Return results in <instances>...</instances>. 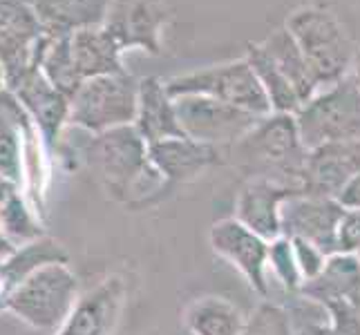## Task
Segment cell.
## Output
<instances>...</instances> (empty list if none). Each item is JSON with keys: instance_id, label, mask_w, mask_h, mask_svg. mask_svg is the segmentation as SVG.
Segmentation results:
<instances>
[{"instance_id": "3957f363", "label": "cell", "mask_w": 360, "mask_h": 335, "mask_svg": "<svg viewBox=\"0 0 360 335\" xmlns=\"http://www.w3.org/2000/svg\"><path fill=\"white\" fill-rule=\"evenodd\" d=\"M284 27L300 47L318 90L354 72L360 47H356L349 29L331 9L320 5L300 7L287 18Z\"/></svg>"}, {"instance_id": "4dcf8cb0", "label": "cell", "mask_w": 360, "mask_h": 335, "mask_svg": "<svg viewBox=\"0 0 360 335\" xmlns=\"http://www.w3.org/2000/svg\"><path fill=\"white\" fill-rule=\"evenodd\" d=\"M293 242V251H295V259H297V266H300V272H302V280L304 284L311 282L318 272L325 268L329 255H325L320 251L318 246L309 244L304 239H291ZM302 284V287H304Z\"/></svg>"}, {"instance_id": "7402d4cb", "label": "cell", "mask_w": 360, "mask_h": 335, "mask_svg": "<svg viewBox=\"0 0 360 335\" xmlns=\"http://www.w3.org/2000/svg\"><path fill=\"white\" fill-rule=\"evenodd\" d=\"M184 324L193 335H240L244 313L226 297L204 295L184 308Z\"/></svg>"}, {"instance_id": "e575fe53", "label": "cell", "mask_w": 360, "mask_h": 335, "mask_svg": "<svg viewBox=\"0 0 360 335\" xmlns=\"http://www.w3.org/2000/svg\"><path fill=\"white\" fill-rule=\"evenodd\" d=\"M354 79H356V83H358V88H360V52H358V58H356V65H354Z\"/></svg>"}, {"instance_id": "603a6c76", "label": "cell", "mask_w": 360, "mask_h": 335, "mask_svg": "<svg viewBox=\"0 0 360 335\" xmlns=\"http://www.w3.org/2000/svg\"><path fill=\"white\" fill-rule=\"evenodd\" d=\"M259 47H262L264 54L278 65V70L284 74V79L293 85V90L297 92V96H300V101L304 105L309 98L318 92V88L314 83L311 72H309V65L300 52V47L293 41L289 29L280 27L276 32H271L264 41H259Z\"/></svg>"}, {"instance_id": "9a60e30c", "label": "cell", "mask_w": 360, "mask_h": 335, "mask_svg": "<svg viewBox=\"0 0 360 335\" xmlns=\"http://www.w3.org/2000/svg\"><path fill=\"white\" fill-rule=\"evenodd\" d=\"M148 157L150 164L164 179L166 188L179 183L195 181L202 177L206 170L226 161V152L219 147L206 145L200 141H193L188 136H179V139H166L148 145Z\"/></svg>"}, {"instance_id": "484cf974", "label": "cell", "mask_w": 360, "mask_h": 335, "mask_svg": "<svg viewBox=\"0 0 360 335\" xmlns=\"http://www.w3.org/2000/svg\"><path fill=\"white\" fill-rule=\"evenodd\" d=\"M0 232L14 248L45 237L41 217L36 215L22 190H16L0 206Z\"/></svg>"}, {"instance_id": "5b68a950", "label": "cell", "mask_w": 360, "mask_h": 335, "mask_svg": "<svg viewBox=\"0 0 360 335\" xmlns=\"http://www.w3.org/2000/svg\"><path fill=\"white\" fill-rule=\"evenodd\" d=\"M293 117L307 150L360 141V88L354 74L318 90Z\"/></svg>"}, {"instance_id": "30bf717a", "label": "cell", "mask_w": 360, "mask_h": 335, "mask_svg": "<svg viewBox=\"0 0 360 335\" xmlns=\"http://www.w3.org/2000/svg\"><path fill=\"white\" fill-rule=\"evenodd\" d=\"M170 18L172 11L166 0H108L101 25L117 41L121 52L141 49L159 54Z\"/></svg>"}, {"instance_id": "f546056e", "label": "cell", "mask_w": 360, "mask_h": 335, "mask_svg": "<svg viewBox=\"0 0 360 335\" xmlns=\"http://www.w3.org/2000/svg\"><path fill=\"white\" fill-rule=\"evenodd\" d=\"M240 335H293L291 317L284 306L262 300L246 317Z\"/></svg>"}, {"instance_id": "8fae6325", "label": "cell", "mask_w": 360, "mask_h": 335, "mask_svg": "<svg viewBox=\"0 0 360 335\" xmlns=\"http://www.w3.org/2000/svg\"><path fill=\"white\" fill-rule=\"evenodd\" d=\"M208 244L213 253L242 272V277L248 282L262 300L269 297V246L271 242L259 237L248 226L235 217H224L215 221L208 230Z\"/></svg>"}, {"instance_id": "e0dca14e", "label": "cell", "mask_w": 360, "mask_h": 335, "mask_svg": "<svg viewBox=\"0 0 360 335\" xmlns=\"http://www.w3.org/2000/svg\"><path fill=\"white\" fill-rule=\"evenodd\" d=\"M293 195L302 192L264 179H248L238 192L233 217L259 237L273 242L282 235V204Z\"/></svg>"}, {"instance_id": "7c38bea8", "label": "cell", "mask_w": 360, "mask_h": 335, "mask_svg": "<svg viewBox=\"0 0 360 335\" xmlns=\"http://www.w3.org/2000/svg\"><path fill=\"white\" fill-rule=\"evenodd\" d=\"M345 208L333 197L293 195L282 204V235L318 246L325 255L338 253V223Z\"/></svg>"}, {"instance_id": "83f0119b", "label": "cell", "mask_w": 360, "mask_h": 335, "mask_svg": "<svg viewBox=\"0 0 360 335\" xmlns=\"http://www.w3.org/2000/svg\"><path fill=\"white\" fill-rule=\"evenodd\" d=\"M287 313L291 317L293 335H336L329 322V311L304 295H287Z\"/></svg>"}, {"instance_id": "d590c367", "label": "cell", "mask_w": 360, "mask_h": 335, "mask_svg": "<svg viewBox=\"0 0 360 335\" xmlns=\"http://www.w3.org/2000/svg\"><path fill=\"white\" fill-rule=\"evenodd\" d=\"M5 88V72H3V67H0V90Z\"/></svg>"}, {"instance_id": "836d02e7", "label": "cell", "mask_w": 360, "mask_h": 335, "mask_svg": "<svg viewBox=\"0 0 360 335\" xmlns=\"http://www.w3.org/2000/svg\"><path fill=\"white\" fill-rule=\"evenodd\" d=\"M338 202L342 204V208H360V175L345 185L338 195Z\"/></svg>"}, {"instance_id": "9c48e42d", "label": "cell", "mask_w": 360, "mask_h": 335, "mask_svg": "<svg viewBox=\"0 0 360 335\" xmlns=\"http://www.w3.org/2000/svg\"><path fill=\"white\" fill-rule=\"evenodd\" d=\"M49 36L43 34L32 0H0V67L5 85L41 65Z\"/></svg>"}, {"instance_id": "d4e9b609", "label": "cell", "mask_w": 360, "mask_h": 335, "mask_svg": "<svg viewBox=\"0 0 360 335\" xmlns=\"http://www.w3.org/2000/svg\"><path fill=\"white\" fill-rule=\"evenodd\" d=\"M54 262H68V253L56 239L45 235V237L36 242L18 246L11 255L0 259V270H3L9 293H11L25 277L32 275L36 268H41L45 264H54Z\"/></svg>"}, {"instance_id": "4fadbf2b", "label": "cell", "mask_w": 360, "mask_h": 335, "mask_svg": "<svg viewBox=\"0 0 360 335\" xmlns=\"http://www.w3.org/2000/svg\"><path fill=\"white\" fill-rule=\"evenodd\" d=\"M5 88L16 94L20 105L30 114L36 130H39L47 152L54 155L58 136L68 126L72 98L65 96L63 92H58L54 85L45 79L41 65L22 72L18 79H14L9 85H5Z\"/></svg>"}, {"instance_id": "ba28073f", "label": "cell", "mask_w": 360, "mask_h": 335, "mask_svg": "<svg viewBox=\"0 0 360 335\" xmlns=\"http://www.w3.org/2000/svg\"><path fill=\"white\" fill-rule=\"evenodd\" d=\"M184 136L206 145L229 150L251 132L262 117L202 94L172 96Z\"/></svg>"}, {"instance_id": "ffe728a7", "label": "cell", "mask_w": 360, "mask_h": 335, "mask_svg": "<svg viewBox=\"0 0 360 335\" xmlns=\"http://www.w3.org/2000/svg\"><path fill=\"white\" fill-rule=\"evenodd\" d=\"M70 47L74 65H77L79 77L83 81L126 72L121 60V47L105 32L103 25H88V27L77 29L70 36Z\"/></svg>"}, {"instance_id": "cb8c5ba5", "label": "cell", "mask_w": 360, "mask_h": 335, "mask_svg": "<svg viewBox=\"0 0 360 335\" xmlns=\"http://www.w3.org/2000/svg\"><path fill=\"white\" fill-rule=\"evenodd\" d=\"M244 56L251 63L253 72L257 74L259 85H262V90L269 98L271 112H276V114H295L302 107L300 96L293 90V85L284 79V74L278 70V65L264 54L259 43H248Z\"/></svg>"}, {"instance_id": "d6986e66", "label": "cell", "mask_w": 360, "mask_h": 335, "mask_svg": "<svg viewBox=\"0 0 360 335\" xmlns=\"http://www.w3.org/2000/svg\"><path fill=\"white\" fill-rule=\"evenodd\" d=\"M300 295L322 306L340 302L360 306V255H331L325 268L300 289Z\"/></svg>"}, {"instance_id": "277c9868", "label": "cell", "mask_w": 360, "mask_h": 335, "mask_svg": "<svg viewBox=\"0 0 360 335\" xmlns=\"http://www.w3.org/2000/svg\"><path fill=\"white\" fill-rule=\"evenodd\" d=\"M81 295L79 277L68 262L36 268L9 293L5 311L39 331H58Z\"/></svg>"}, {"instance_id": "8992f818", "label": "cell", "mask_w": 360, "mask_h": 335, "mask_svg": "<svg viewBox=\"0 0 360 335\" xmlns=\"http://www.w3.org/2000/svg\"><path fill=\"white\" fill-rule=\"evenodd\" d=\"M136 101L139 81L128 72L88 79L72 96L68 126L81 128L88 134L134 126Z\"/></svg>"}, {"instance_id": "44dd1931", "label": "cell", "mask_w": 360, "mask_h": 335, "mask_svg": "<svg viewBox=\"0 0 360 335\" xmlns=\"http://www.w3.org/2000/svg\"><path fill=\"white\" fill-rule=\"evenodd\" d=\"M108 0H32L41 29L49 39L72 36L88 25H101Z\"/></svg>"}, {"instance_id": "7a4b0ae2", "label": "cell", "mask_w": 360, "mask_h": 335, "mask_svg": "<svg viewBox=\"0 0 360 335\" xmlns=\"http://www.w3.org/2000/svg\"><path fill=\"white\" fill-rule=\"evenodd\" d=\"M307 147L297 132L293 114L262 117L257 126L226 150L233 166H238L248 179H264L304 195Z\"/></svg>"}, {"instance_id": "f1b7e54d", "label": "cell", "mask_w": 360, "mask_h": 335, "mask_svg": "<svg viewBox=\"0 0 360 335\" xmlns=\"http://www.w3.org/2000/svg\"><path fill=\"white\" fill-rule=\"evenodd\" d=\"M269 268L273 272V277L280 282L284 293L287 295L300 293L304 280L295 259L293 242L289 237H284V235H280L278 239H273L269 246Z\"/></svg>"}, {"instance_id": "d6a6232c", "label": "cell", "mask_w": 360, "mask_h": 335, "mask_svg": "<svg viewBox=\"0 0 360 335\" xmlns=\"http://www.w3.org/2000/svg\"><path fill=\"white\" fill-rule=\"evenodd\" d=\"M329 311V322L336 335H360V306L354 304H331L325 306Z\"/></svg>"}, {"instance_id": "52a82bcc", "label": "cell", "mask_w": 360, "mask_h": 335, "mask_svg": "<svg viewBox=\"0 0 360 335\" xmlns=\"http://www.w3.org/2000/svg\"><path fill=\"white\" fill-rule=\"evenodd\" d=\"M166 88L172 96L202 94L246 110L257 117L271 114L269 98L246 56L179 74V77L166 81Z\"/></svg>"}, {"instance_id": "6da1fadb", "label": "cell", "mask_w": 360, "mask_h": 335, "mask_svg": "<svg viewBox=\"0 0 360 335\" xmlns=\"http://www.w3.org/2000/svg\"><path fill=\"white\" fill-rule=\"evenodd\" d=\"M85 159L94 168L108 197L121 204H143L146 197L164 192L166 183L150 164L148 143L134 126L92 134Z\"/></svg>"}, {"instance_id": "5bb4252c", "label": "cell", "mask_w": 360, "mask_h": 335, "mask_svg": "<svg viewBox=\"0 0 360 335\" xmlns=\"http://www.w3.org/2000/svg\"><path fill=\"white\" fill-rule=\"evenodd\" d=\"M126 282L119 275L105 277L79 295L72 313L54 335H112L126 306Z\"/></svg>"}, {"instance_id": "1f68e13d", "label": "cell", "mask_w": 360, "mask_h": 335, "mask_svg": "<svg viewBox=\"0 0 360 335\" xmlns=\"http://www.w3.org/2000/svg\"><path fill=\"white\" fill-rule=\"evenodd\" d=\"M338 253L360 255V208H345L338 223Z\"/></svg>"}, {"instance_id": "2e32d148", "label": "cell", "mask_w": 360, "mask_h": 335, "mask_svg": "<svg viewBox=\"0 0 360 335\" xmlns=\"http://www.w3.org/2000/svg\"><path fill=\"white\" fill-rule=\"evenodd\" d=\"M360 175V141L329 143L307 152L304 195L333 197Z\"/></svg>"}, {"instance_id": "4316f807", "label": "cell", "mask_w": 360, "mask_h": 335, "mask_svg": "<svg viewBox=\"0 0 360 335\" xmlns=\"http://www.w3.org/2000/svg\"><path fill=\"white\" fill-rule=\"evenodd\" d=\"M41 72L45 74V79L52 83L58 92H63L70 98L77 94L83 79L79 77L77 65H74L70 36L47 41L45 52L41 56Z\"/></svg>"}, {"instance_id": "ac0fdd59", "label": "cell", "mask_w": 360, "mask_h": 335, "mask_svg": "<svg viewBox=\"0 0 360 335\" xmlns=\"http://www.w3.org/2000/svg\"><path fill=\"white\" fill-rule=\"evenodd\" d=\"M134 128L143 136L148 145L184 136V130L177 119L175 98L168 92L166 81L157 77H148L139 81V101H136Z\"/></svg>"}]
</instances>
